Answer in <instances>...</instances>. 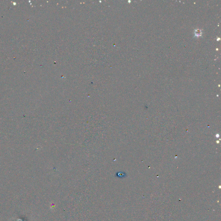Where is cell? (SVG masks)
<instances>
[]
</instances>
